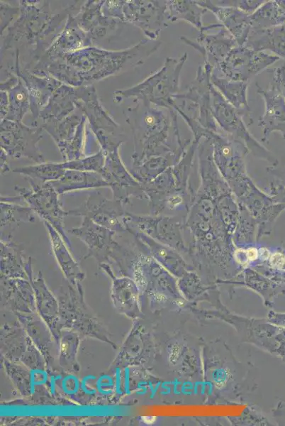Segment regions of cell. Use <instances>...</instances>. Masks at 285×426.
I'll use <instances>...</instances> for the list:
<instances>
[{"instance_id":"17","label":"cell","mask_w":285,"mask_h":426,"mask_svg":"<svg viewBox=\"0 0 285 426\" xmlns=\"http://www.w3.org/2000/svg\"><path fill=\"white\" fill-rule=\"evenodd\" d=\"M252 30L265 29L285 23V0L266 1L250 15Z\"/></svg>"},{"instance_id":"9","label":"cell","mask_w":285,"mask_h":426,"mask_svg":"<svg viewBox=\"0 0 285 426\" xmlns=\"http://www.w3.org/2000/svg\"><path fill=\"white\" fill-rule=\"evenodd\" d=\"M99 173L111 189L113 198L124 205L130 203V197L141 196L140 185L123 164L118 149L106 153Z\"/></svg>"},{"instance_id":"2","label":"cell","mask_w":285,"mask_h":426,"mask_svg":"<svg viewBox=\"0 0 285 426\" xmlns=\"http://www.w3.org/2000/svg\"><path fill=\"white\" fill-rule=\"evenodd\" d=\"M170 130H178L177 113L174 109L145 102L135 133L133 165H139L145 155L154 153L168 136Z\"/></svg>"},{"instance_id":"10","label":"cell","mask_w":285,"mask_h":426,"mask_svg":"<svg viewBox=\"0 0 285 426\" xmlns=\"http://www.w3.org/2000/svg\"><path fill=\"white\" fill-rule=\"evenodd\" d=\"M211 104L213 117L221 131L257 146L246 128L243 117L247 115L229 104L213 84L211 88Z\"/></svg>"},{"instance_id":"22","label":"cell","mask_w":285,"mask_h":426,"mask_svg":"<svg viewBox=\"0 0 285 426\" xmlns=\"http://www.w3.org/2000/svg\"><path fill=\"white\" fill-rule=\"evenodd\" d=\"M265 1L263 0H223L215 1L216 2L215 4L222 6L235 7L251 15Z\"/></svg>"},{"instance_id":"13","label":"cell","mask_w":285,"mask_h":426,"mask_svg":"<svg viewBox=\"0 0 285 426\" xmlns=\"http://www.w3.org/2000/svg\"><path fill=\"white\" fill-rule=\"evenodd\" d=\"M245 45L256 51H270L285 62V23L251 30Z\"/></svg>"},{"instance_id":"24","label":"cell","mask_w":285,"mask_h":426,"mask_svg":"<svg viewBox=\"0 0 285 426\" xmlns=\"http://www.w3.org/2000/svg\"><path fill=\"white\" fill-rule=\"evenodd\" d=\"M9 170L10 168L8 163L7 153H5L4 151L2 150L1 153V173L5 175Z\"/></svg>"},{"instance_id":"19","label":"cell","mask_w":285,"mask_h":426,"mask_svg":"<svg viewBox=\"0 0 285 426\" xmlns=\"http://www.w3.org/2000/svg\"><path fill=\"white\" fill-rule=\"evenodd\" d=\"M48 232L52 252L66 274L72 275L78 266L72 258L67 246L60 234L48 222L43 221Z\"/></svg>"},{"instance_id":"23","label":"cell","mask_w":285,"mask_h":426,"mask_svg":"<svg viewBox=\"0 0 285 426\" xmlns=\"http://www.w3.org/2000/svg\"><path fill=\"white\" fill-rule=\"evenodd\" d=\"M267 71L272 74L274 83L285 100V62L280 67Z\"/></svg>"},{"instance_id":"21","label":"cell","mask_w":285,"mask_h":426,"mask_svg":"<svg viewBox=\"0 0 285 426\" xmlns=\"http://www.w3.org/2000/svg\"><path fill=\"white\" fill-rule=\"evenodd\" d=\"M104 160L103 154L99 152L85 158L66 161L62 163V165L65 170L100 173L104 166Z\"/></svg>"},{"instance_id":"15","label":"cell","mask_w":285,"mask_h":426,"mask_svg":"<svg viewBox=\"0 0 285 426\" xmlns=\"http://www.w3.org/2000/svg\"><path fill=\"white\" fill-rule=\"evenodd\" d=\"M211 82L229 104L250 117L251 109L248 104L247 94L248 82L230 80L212 72Z\"/></svg>"},{"instance_id":"4","label":"cell","mask_w":285,"mask_h":426,"mask_svg":"<svg viewBox=\"0 0 285 426\" xmlns=\"http://www.w3.org/2000/svg\"><path fill=\"white\" fill-rule=\"evenodd\" d=\"M187 53L167 58L162 67L140 84L135 92L146 103L172 109L174 97L179 93L180 74Z\"/></svg>"},{"instance_id":"5","label":"cell","mask_w":285,"mask_h":426,"mask_svg":"<svg viewBox=\"0 0 285 426\" xmlns=\"http://www.w3.org/2000/svg\"><path fill=\"white\" fill-rule=\"evenodd\" d=\"M280 58L245 45L233 48L225 58L212 69V73L233 81L250 82Z\"/></svg>"},{"instance_id":"6","label":"cell","mask_w":285,"mask_h":426,"mask_svg":"<svg viewBox=\"0 0 285 426\" xmlns=\"http://www.w3.org/2000/svg\"><path fill=\"white\" fill-rule=\"evenodd\" d=\"M119 200H109L100 192H94L76 209L68 210L70 216L86 217L115 233L128 231L126 212Z\"/></svg>"},{"instance_id":"18","label":"cell","mask_w":285,"mask_h":426,"mask_svg":"<svg viewBox=\"0 0 285 426\" xmlns=\"http://www.w3.org/2000/svg\"><path fill=\"white\" fill-rule=\"evenodd\" d=\"M66 170L62 163H40L38 165L16 168L13 170L33 180L48 182L60 179Z\"/></svg>"},{"instance_id":"1","label":"cell","mask_w":285,"mask_h":426,"mask_svg":"<svg viewBox=\"0 0 285 426\" xmlns=\"http://www.w3.org/2000/svg\"><path fill=\"white\" fill-rule=\"evenodd\" d=\"M212 67L207 62L198 67L196 77L184 93L174 97L172 109L179 114L196 136L204 131H221L211 113V75Z\"/></svg>"},{"instance_id":"7","label":"cell","mask_w":285,"mask_h":426,"mask_svg":"<svg viewBox=\"0 0 285 426\" xmlns=\"http://www.w3.org/2000/svg\"><path fill=\"white\" fill-rule=\"evenodd\" d=\"M213 32L211 33L203 26L196 38V41L181 36L180 39L186 45L191 46L203 56L204 62L208 63L212 68L220 63L238 45L235 38L220 23L212 24Z\"/></svg>"},{"instance_id":"16","label":"cell","mask_w":285,"mask_h":426,"mask_svg":"<svg viewBox=\"0 0 285 426\" xmlns=\"http://www.w3.org/2000/svg\"><path fill=\"white\" fill-rule=\"evenodd\" d=\"M208 10L196 1H167L166 18L172 22L184 21L200 31L203 26L202 17Z\"/></svg>"},{"instance_id":"11","label":"cell","mask_w":285,"mask_h":426,"mask_svg":"<svg viewBox=\"0 0 285 426\" xmlns=\"http://www.w3.org/2000/svg\"><path fill=\"white\" fill-rule=\"evenodd\" d=\"M257 93L264 102V111L259 119L258 125L262 129L264 139L269 138L272 131L280 132L285 138V100L275 84H269L263 89L256 84Z\"/></svg>"},{"instance_id":"3","label":"cell","mask_w":285,"mask_h":426,"mask_svg":"<svg viewBox=\"0 0 285 426\" xmlns=\"http://www.w3.org/2000/svg\"><path fill=\"white\" fill-rule=\"evenodd\" d=\"M27 179L30 188L16 185L14 190L43 221L48 222L55 228L67 247L72 249V244L65 233L64 224V219L69 216V212L62 209L59 195L49 182H41Z\"/></svg>"},{"instance_id":"20","label":"cell","mask_w":285,"mask_h":426,"mask_svg":"<svg viewBox=\"0 0 285 426\" xmlns=\"http://www.w3.org/2000/svg\"><path fill=\"white\" fill-rule=\"evenodd\" d=\"M1 229L11 227L20 222L32 223L35 220L34 212L30 207L17 202L1 201Z\"/></svg>"},{"instance_id":"14","label":"cell","mask_w":285,"mask_h":426,"mask_svg":"<svg viewBox=\"0 0 285 426\" xmlns=\"http://www.w3.org/2000/svg\"><path fill=\"white\" fill-rule=\"evenodd\" d=\"M58 195L86 189L109 187L97 172L66 170L58 180L49 182Z\"/></svg>"},{"instance_id":"8","label":"cell","mask_w":285,"mask_h":426,"mask_svg":"<svg viewBox=\"0 0 285 426\" xmlns=\"http://www.w3.org/2000/svg\"><path fill=\"white\" fill-rule=\"evenodd\" d=\"M69 232L79 239L87 247V256H92L99 261H104L113 258L121 246L113 239L114 231L102 226L86 217H82V224L72 228Z\"/></svg>"},{"instance_id":"12","label":"cell","mask_w":285,"mask_h":426,"mask_svg":"<svg viewBox=\"0 0 285 426\" xmlns=\"http://www.w3.org/2000/svg\"><path fill=\"white\" fill-rule=\"evenodd\" d=\"M196 2L216 16L220 24L233 36L238 45H245L252 30L250 14L235 7L217 5L213 1Z\"/></svg>"},{"instance_id":"25","label":"cell","mask_w":285,"mask_h":426,"mask_svg":"<svg viewBox=\"0 0 285 426\" xmlns=\"http://www.w3.org/2000/svg\"><path fill=\"white\" fill-rule=\"evenodd\" d=\"M142 420H144V422H145L146 423L149 424V423H152L155 421V417H142Z\"/></svg>"},{"instance_id":"26","label":"cell","mask_w":285,"mask_h":426,"mask_svg":"<svg viewBox=\"0 0 285 426\" xmlns=\"http://www.w3.org/2000/svg\"><path fill=\"white\" fill-rule=\"evenodd\" d=\"M68 345L65 343H62L60 346V349L62 353H65L67 351Z\"/></svg>"}]
</instances>
